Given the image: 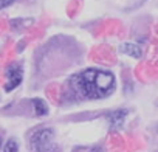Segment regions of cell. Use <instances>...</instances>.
<instances>
[{"label":"cell","instance_id":"6da1fadb","mask_svg":"<svg viewBox=\"0 0 158 152\" xmlns=\"http://www.w3.org/2000/svg\"><path fill=\"white\" fill-rule=\"evenodd\" d=\"M73 90L84 99H102L110 96L116 89L115 74L107 70L87 68L71 78Z\"/></svg>","mask_w":158,"mask_h":152},{"label":"cell","instance_id":"7a4b0ae2","mask_svg":"<svg viewBox=\"0 0 158 152\" xmlns=\"http://www.w3.org/2000/svg\"><path fill=\"white\" fill-rule=\"evenodd\" d=\"M30 149L31 152H60L54 141V132L50 127H40L31 133Z\"/></svg>","mask_w":158,"mask_h":152},{"label":"cell","instance_id":"3957f363","mask_svg":"<svg viewBox=\"0 0 158 152\" xmlns=\"http://www.w3.org/2000/svg\"><path fill=\"white\" fill-rule=\"evenodd\" d=\"M5 74H6V84H5L6 92H11L16 87H19L22 79H23V70H22V67L19 64H11L6 68Z\"/></svg>","mask_w":158,"mask_h":152},{"label":"cell","instance_id":"277c9868","mask_svg":"<svg viewBox=\"0 0 158 152\" xmlns=\"http://www.w3.org/2000/svg\"><path fill=\"white\" fill-rule=\"evenodd\" d=\"M127 116V110L126 109H119V110H113V112H109L106 113V118L110 124L112 129H118L124 124V120Z\"/></svg>","mask_w":158,"mask_h":152},{"label":"cell","instance_id":"5b68a950","mask_svg":"<svg viewBox=\"0 0 158 152\" xmlns=\"http://www.w3.org/2000/svg\"><path fill=\"white\" fill-rule=\"evenodd\" d=\"M31 103H33V107H34V112H36L37 116H45L48 113V106H47V103L44 99L34 98Z\"/></svg>","mask_w":158,"mask_h":152},{"label":"cell","instance_id":"8992f818","mask_svg":"<svg viewBox=\"0 0 158 152\" xmlns=\"http://www.w3.org/2000/svg\"><path fill=\"white\" fill-rule=\"evenodd\" d=\"M121 51L132 56V57H141V48L135 44H124L121 45Z\"/></svg>","mask_w":158,"mask_h":152},{"label":"cell","instance_id":"52a82bcc","mask_svg":"<svg viewBox=\"0 0 158 152\" xmlns=\"http://www.w3.org/2000/svg\"><path fill=\"white\" fill-rule=\"evenodd\" d=\"M19 150V144H17V141L16 140H8L6 143H5V146H3V152H17Z\"/></svg>","mask_w":158,"mask_h":152},{"label":"cell","instance_id":"ba28073f","mask_svg":"<svg viewBox=\"0 0 158 152\" xmlns=\"http://www.w3.org/2000/svg\"><path fill=\"white\" fill-rule=\"evenodd\" d=\"M13 3H14V0H0V10H3V8L13 5Z\"/></svg>","mask_w":158,"mask_h":152},{"label":"cell","instance_id":"9c48e42d","mask_svg":"<svg viewBox=\"0 0 158 152\" xmlns=\"http://www.w3.org/2000/svg\"><path fill=\"white\" fill-rule=\"evenodd\" d=\"M0 149H2V137H0Z\"/></svg>","mask_w":158,"mask_h":152}]
</instances>
